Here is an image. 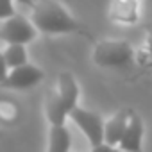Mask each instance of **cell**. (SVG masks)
<instances>
[{"mask_svg":"<svg viewBox=\"0 0 152 152\" xmlns=\"http://www.w3.org/2000/svg\"><path fill=\"white\" fill-rule=\"evenodd\" d=\"M134 61V48L125 39H102L93 48V63L100 68H125Z\"/></svg>","mask_w":152,"mask_h":152,"instance_id":"obj_3","label":"cell"},{"mask_svg":"<svg viewBox=\"0 0 152 152\" xmlns=\"http://www.w3.org/2000/svg\"><path fill=\"white\" fill-rule=\"evenodd\" d=\"M79 84L73 73L61 72L56 88L48 90L45 95V115L48 124H64L70 111L79 102Z\"/></svg>","mask_w":152,"mask_h":152,"instance_id":"obj_2","label":"cell"},{"mask_svg":"<svg viewBox=\"0 0 152 152\" xmlns=\"http://www.w3.org/2000/svg\"><path fill=\"white\" fill-rule=\"evenodd\" d=\"M38 29L31 18L15 13L13 16L0 20V41L4 43H22L29 45L38 38Z\"/></svg>","mask_w":152,"mask_h":152,"instance_id":"obj_5","label":"cell"},{"mask_svg":"<svg viewBox=\"0 0 152 152\" xmlns=\"http://www.w3.org/2000/svg\"><path fill=\"white\" fill-rule=\"evenodd\" d=\"M0 138H2V131H0Z\"/></svg>","mask_w":152,"mask_h":152,"instance_id":"obj_16","label":"cell"},{"mask_svg":"<svg viewBox=\"0 0 152 152\" xmlns=\"http://www.w3.org/2000/svg\"><path fill=\"white\" fill-rule=\"evenodd\" d=\"M16 13L15 0H0V20H6Z\"/></svg>","mask_w":152,"mask_h":152,"instance_id":"obj_13","label":"cell"},{"mask_svg":"<svg viewBox=\"0 0 152 152\" xmlns=\"http://www.w3.org/2000/svg\"><path fill=\"white\" fill-rule=\"evenodd\" d=\"M70 145H72V136H70L68 127L64 124H50L47 150L48 152H66L70 150Z\"/></svg>","mask_w":152,"mask_h":152,"instance_id":"obj_10","label":"cell"},{"mask_svg":"<svg viewBox=\"0 0 152 152\" xmlns=\"http://www.w3.org/2000/svg\"><path fill=\"white\" fill-rule=\"evenodd\" d=\"M134 109L131 107H122L120 111H116L109 120H106L104 124V141L109 148H115L118 147L122 136H124V131L127 127V122L131 118Z\"/></svg>","mask_w":152,"mask_h":152,"instance_id":"obj_7","label":"cell"},{"mask_svg":"<svg viewBox=\"0 0 152 152\" xmlns=\"http://www.w3.org/2000/svg\"><path fill=\"white\" fill-rule=\"evenodd\" d=\"M25 47L27 45H22V43H6V48L2 52H4V57H6V63H7L9 68L20 66V64L29 61Z\"/></svg>","mask_w":152,"mask_h":152,"instance_id":"obj_12","label":"cell"},{"mask_svg":"<svg viewBox=\"0 0 152 152\" xmlns=\"http://www.w3.org/2000/svg\"><path fill=\"white\" fill-rule=\"evenodd\" d=\"M138 4L140 0H111L109 20L116 23H136L140 18Z\"/></svg>","mask_w":152,"mask_h":152,"instance_id":"obj_9","label":"cell"},{"mask_svg":"<svg viewBox=\"0 0 152 152\" xmlns=\"http://www.w3.org/2000/svg\"><path fill=\"white\" fill-rule=\"evenodd\" d=\"M9 72V66L6 63V57H4V52L0 50V84H2V81L6 79V75Z\"/></svg>","mask_w":152,"mask_h":152,"instance_id":"obj_14","label":"cell"},{"mask_svg":"<svg viewBox=\"0 0 152 152\" xmlns=\"http://www.w3.org/2000/svg\"><path fill=\"white\" fill-rule=\"evenodd\" d=\"M147 50L152 56V27L148 29V34H147Z\"/></svg>","mask_w":152,"mask_h":152,"instance_id":"obj_15","label":"cell"},{"mask_svg":"<svg viewBox=\"0 0 152 152\" xmlns=\"http://www.w3.org/2000/svg\"><path fill=\"white\" fill-rule=\"evenodd\" d=\"M45 79V72L32 64V63H23L20 66L9 68L6 79L2 81V88L6 90H15V91H23V90H31L34 86H38L41 81Z\"/></svg>","mask_w":152,"mask_h":152,"instance_id":"obj_6","label":"cell"},{"mask_svg":"<svg viewBox=\"0 0 152 152\" xmlns=\"http://www.w3.org/2000/svg\"><path fill=\"white\" fill-rule=\"evenodd\" d=\"M143 134H145V127H143L141 116L136 111H132V115L127 122V127L124 131V136L118 143V148H122V150H141Z\"/></svg>","mask_w":152,"mask_h":152,"instance_id":"obj_8","label":"cell"},{"mask_svg":"<svg viewBox=\"0 0 152 152\" xmlns=\"http://www.w3.org/2000/svg\"><path fill=\"white\" fill-rule=\"evenodd\" d=\"M29 7L31 20L41 34L56 36L77 32L88 36V31L83 27V23L73 18L70 11L57 0H29Z\"/></svg>","mask_w":152,"mask_h":152,"instance_id":"obj_1","label":"cell"},{"mask_svg":"<svg viewBox=\"0 0 152 152\" xmlns=\"http://www.w3.org/2000/svg\"><path fill=\"white\" fill-rule=\"evenodd\" d=\"M75 125H77L83 134L86 136V140L90 141V147L93 150H102V148H109L104 141V120L99 113L91 111V109H84L79 104L70 111L68 116Z\"/></svg>","mask_w":152,"mask_h":152,"instance_id":"obj_4","label":"cell"},{"mask_svg":"<svg viewBox=\"0 0 152 152\" xmlns=\"http://www.w3.org/2000/svg\"><path fill=\"white\" fill-rule=\"evenodd\" d=\"M22 120V107L15 99L0 97V125L13 127Z\"/></svg>","mask_w":152,"mask_h":152,"instance_id":"obj_11","label":"cell"}]
</instances>
